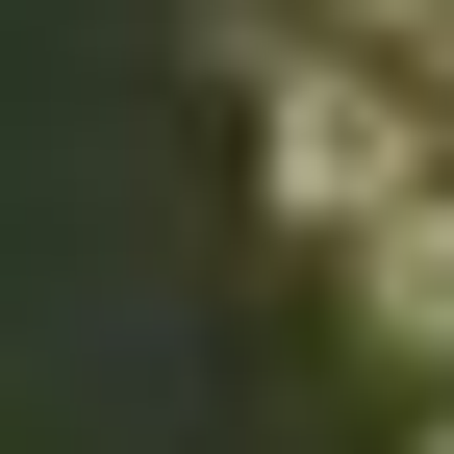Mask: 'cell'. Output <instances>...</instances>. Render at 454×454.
Segmentation results:
<instances>
[{
    "label": "cell",
    "mask_w": 454,
    "mask_h": 454,
    "mask_svg": "<svg viewBox=\"0 0 454 454\" xmlns=\"http://www.w3.org/2000/svg\"><path fill=\"white\" fill-rule=\"evenodd\" d=\"M429 127H454V0H429Z\"/></svg>",
    "instance_id": "cell-3"
},
{
    "label": "cell",
    "mask_w": 454,
    "mask_h": 454,
    "mask_svg": "<svg viewBox=\"0 0 454 454\" xmlns=\"http://www.w3.org/2000/svg\"><path fill=\"white\" fill-rule=\"evenodd\" d=\"M253 177H278V227H328V253H354L379 202H429V177H454V127H429V76H379V51L253 26Z\"/></svg>",
    "instance_id": "cell-1"
},
{
    "label": "cell",
    "mask_w": 454,
    "mask_h": 454,
    "mask_svg": "<svg viewBox=\"0 0 454 454\" xmlns=\"http://www.w3.org/2000/svg\"><path fill=\"white\" fill-rule=\"evenodd\" d=\"M429 454H454V404H429Z\"/></svg>",
    "instance_id": "cell-5"
},
{
    "label": "cell",
    "mask_w": 454,
    "mask_h": 454,
    "mask_svg": "<svg viewBox=\"0 0 454 454\" xmlns=\"http://www.w3.org/2000/svg\"><path fill=\"white\" fill-rule=\"evenodd\" d=\"M328 278H354V354H429V379H454V177H429V202H379Z\"/></svg>",
    "instance_id": "cell-2"
},
{
    "label": "cell",
    "mask_w": 454,
    "mask_h": 454,
    "mask_svg": "<svg viewBox=\"0 0 454 454\" xmlns=\"http://www.w3.org/2000/svg\"><path fill=\"white\" fill-rule=\"evenodd\" d=\"M379 26H429V0H379Z\"/></svg>",
    "instance_id": "cell-4"
}]
</instances>
